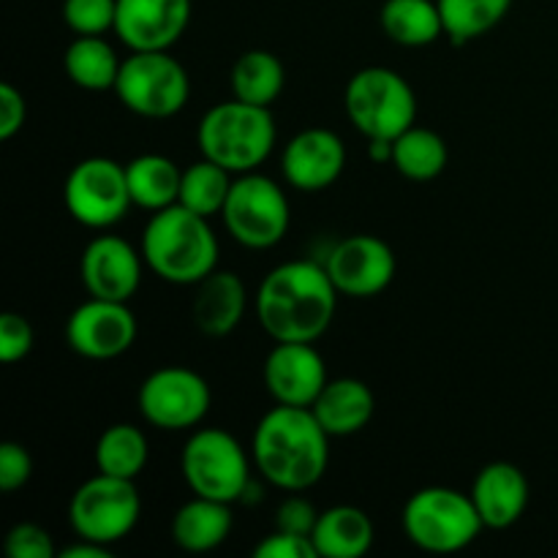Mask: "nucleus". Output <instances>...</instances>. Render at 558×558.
<instances>
[{
    "label": "nucleus",
    "mask_w": 558,
    "mask_h": 558,
    "mask_svg": "<svg viewBox=\"0 0 558 558\" xmlns=\"http://www.w3.org/2000/svg\"><path fill=\"white\" fill-rule=\"evenodd\" d=\"M27 120L25 96L11 82H0V140H14Z\"/></svg>",
    "instance_id": "4c0bfd02"
},
{
    "label": "nucleus",
    "mask_w": 558,
    "mask_h": 558,
    "mask_svg": "<svg viewBox=\"0 0 558 558\" xmlns=\"http://www.w3.org/2000/svg\"><path fill=\"white\" fill-rule=\"evenodd\" d=\"M374 523L360 507L338 505L319 512L314 539L316 554L327 558H360L374 545Z\"/></svg>",
    "instance_id": "5701e85b"
},
{
    "label": "nucleus",
    "mask_w": 558,
    "mask_h": 558,
    "mask_svg": "<svg viewBox=\"0 0 558 558\" xmlns=\"http://www.w3.org/2000/svg\"><path fill=\"white\" fill-rule=\"evenodd\" d=\"M248 308V292L232 270H213L210 276L196 283L194 298V325L205 336L223 338L234 332V327L243 322Z\"/></svg>",
    "instance_id": "aec40b11"
},
{
    "label": "nucleus",
    "mask_w": 558,
    "mask_h": 558,
    "mask_svg": "<svg viewBox=\"0 0 558 558\" xmlns=\"http://www.w3.org/2000/svg\"><path fill=\"white\" fill-rule=\"evenodd\" d=\"M150 447L147 436L131 423H114L98 436L96 469L120 480H136L147 466Z\"/></svg>",
    "instance_id": "c85d7f7f"
},
{
    "label": "nucleus",
    "mask_w": 558,
    "mask_h": 558,
    "mask_svg": "<svg viewBox=\"0 0 558 558\" xmlns=\"http://www.w3.org/2000/svg\"><path fill=\"white\" fill-rule=\"evenodd\" d=\"M221 218L232 240L245 248L262 251L287 238L292 210L276 180L259 172H245L234 178Z\"/></svg>",
    "instance_id": "1a4fd4ad"
},
{
    "label": "nucleus",
    "mask_w": 558,
    "mask_h": 558,
    "mask_svg": "<svg viewBox=\"0 0 558 558\" xmlns=\"http://www.w3.org/2000/svg\"><path fill=\"white\" fill-rule=\"evenodd\" d=\"M447 161H450V153H447L445 140L423 125H412L392 140V167L414 183L439 178L447 169Z\"/></svg>",
    "instance_id": "cd10ccee"
},
{
    "label": "nucleus",
    "mask_w": 558,
    "mask_h": 558,
    "mask_svg": "<svg viewBox=\"0 0 558 558\" xmlns=\"http://www.w3.org/2000/svg\"><path fill=\"white\" fill-rule=\"evenodd\" d=\"M60 558H112V550H109V545L76 537V543L69 545V548L60 554Z\"/></svg>",
    "instance_id": "58836bf2"
},
{
    "label": "nucleus",
    "mask_w": 558,
    "mask_h": 558,
    "mask_svg": "<svg viewBox=\"0 0 558 558\" xmlns=\"http://www.w3.org/2000/svg\"><path fill=\"white\" fill-rule=\"evenodd\" d=\"M33 325L22 314H0V363L14 365L31 354Z\"/></svg>",
    "instance_id": "72a5a7b5"
},
{
    "label": "nucleus",
    "mask_w": 558,
    "mask_h": 558,
    "mask_svg": "<svg viewBox=\"0 0 558 558\" xmlns=\"http://www.w3.org/2000/svg\"><path fill=\"white\" fill-rule=\"evenodd\" d=\"M256 316L272 341H319L332 325L338 289L325 265L311 259L272 267L256 289Z\"/></svg>",
    "instance_id": "f257e3e1"
},
{
    "label": "nucleus",
    "mask_w": 558,
    "mask_h": 558,
    "mask_svg": "<svg viewBox=\"0 0 558 558\" xmlns=\"http://www.w3.org/2000/svg\"><path fill=\"white\" fill-rule=\"evenodd\" d=\"M347 114L365 140H396L417 120V96L398 71L368 65L349 80Z\"/></svg>",
    "instance_id": "423d86ee"
},
{
    "label": "nucleus",
    "mask_w": 558,
    "mask_h": 558,
    "mask_svg": "<svg viewBox=\"0 0 558 558\" xmlns=\"http://www.w3.org/2000/svg\"><path fill=\"white\" fill-rule=\"evenodd\" d=\"M229 85H232V96L240 101L272 107L287 85V71L281 60L267 49H248L234 60Z\"/></svg>",
    "instance_id": "bb28decb"
},
{
    "label": "nucleus",
    "mask_w": 558,
    "mask_h": 558,
    "mask_svg": "<svg viewBox=\"0 0 558 558\" xmlns=\"http://www.w3.org/2000/svg\"><path fill=\"white\" fill-rule=\"evenodd\" d=\"M142 256L161 281L196 287L218 267V238L210 218L183 205L153 213L142 232Z\"/></svg>",
    "instance_id": "7ed1b4c3"
},
{
    "label": "nucleus",
    "mask_w": 558,
    "mask_h": 558,
    "mask_svg": "<svg viewBox=\"0 0 558 558\" xmlns=\"http://www.w3.org/2000/svg\"><path fill=\"white\" fill-rule=\"evenodd\" d=\"M401 526L409 543L425 554H458L480 537L485 523L474 507L472 494L430 485L407 501Z\"/></svg>",
    "instance_id": "39448f33"
},
{
    "label": "nucleus",
    "mask_w": 558,
    "mask_h": 558,
    "mask_svg": "<svg viewBox=\"0 0 558 558\" xmlns=\"http://www.w3.org/2000/svg\"><path fill=\"white\" fill-rule=\"evenodd\" d=\"M191 22V0H118L114 33L131 52L174 47Z\"/></svg>",
    "instance_id": "dca6fc26"
},
{
    "label": "nucleus",
    "mask_w": 558,
    "mask_h": 558,
    "mask_svg": "<svg viewBox=\"0 0 558 558\" xmlns=\"http://www.w3.org/2000/svg\"><path fill=\"white\" fill-rule=\"evenodd\" d=\"M114 93H118L120 104L140 118L167 120L189 104V71L178 58L169 54V49L131 52L120 63Z\"/></svg>",
    "instance_id": "6e6552de"
},
{
    "label": "nucleus",
    "mask_w": 558,
    "mask_h": 558,
    "mask_svg": "<svg viewBox=\"0 0 558 558\" xmlns=\"http://www.w3.org/2000/svg\"><path fill=\"white\" fill-rule=\"evenodd\" d=\"M196 142L202 156L221 163L232 174L256 172L276 147V120L270 107L232 98L202 114Z\"/></svg>",
    "instance_id": "20e7f679"
},
{
    "label": "nucleus",
    "mask_w": 558,
    "mask_h": 558,
    "mask_svg": "<svg viewBox=\"0 0 558 558\" xmlns=\"http://www.w3.org/2000/svg\"><path fill=\"white\" fill-rule=\"evenodd\" d=\"M118 0H63V22L76 36H104L114 31Z\"/></svg>",
    "instance_id": "2f4dec72"
},
{
    "label": "nucleus",
    "mask_w": 558,
    "mask_h": 558,
    "mask_svg": "<svg viewBox=\"0 0 558 558\" xmlns=\"http://www.w3.org/2000/svg\"><path fill=\"white\" fill-rule=\"evenodd\" d=\"M180 469L191 494L227 505L243 501L251 485L248 452L223 428L194 430L180 456Z\"/></svg>",
    "instance_id": "0eeeda50"
},
{
    "label": "nucleus",
    "mask_w": 558,
    "mask_h": 558,
    "mask_svg": "<svg viewBox=\"0 0 558 558\" xmlns=\"http://www.w3.org/2000/svg\"><path fill=\"white\" fill-rule=\"evenodd\" d=\"M452 44H469L494 31L510 11L512 0H436Z\"/></svg>",
    "instance_id": "7c9ffc66"
},
{
    "label": "nucleus",
    "mask_w": 558,
    "mask_h": 558,
    "mask_svg": "<svg viewBox=\"0 0 558 558\" xmlns=\"http://www.w3.org/2000/svg\"><path fill=\"white\" fill-rule=\"evenodd\" d=\"M338 294L349 298H376L396 278V254L390 245L374 234H352L332 245L325 262Z\"/></svg>",
    "instance_id": "4468645a"
},
{
    "label": "nucleus",
    "mask_w": 558,
    "mask_h": 558,
    "mask_svg": "<svg viewBox=\"0 0 558 558\" xmlns=\"http://www.w3.org/2000/svg\"><path fill=\"white\" fill-rule=\"evenodd\" d=\"M472 501L485 529H510L529 507V480L515 463L494 461L477 472L472 483Z\"/></svg>",
    "instance_id": "6ab92c4d"
},
{
    "label": "nucleus",
    "mask_w": 558,
    "mask_h": 558,
    "mask_svg": "<svg viewBox=\"0 0 558 558\" xmlns=\"http://www.w3.org/2000/svg\"><path fill=\"white\" fill-rule=\"evenodd\" d=\"M347 167V147L330 129H305L283 147L281 169L292 189L316 194L341 178Z\"/></svg>",
    "instance_id": "a211bd4d"
},
{
    "label": "nucleus",
    "mask_w": 558,
    "mask_h": 558,
    "mask_svg": "<svg viewBox=\"0 0 558 558\" xmlns=\"http://www.w3.org/2000/svg\"><path fill=\"white\" fill-rule=\"evenodd\" d=\"M232 523V505L194 496L174 512L172 539L178 548L189 550V554H207L227 543Z\"/></svg>",
    "instance_id": "4be33fe9"
},
{
    "label": "nucleus",
    "mask_w": 558,
    "mask_h": 558,
    "mask_svg": "<svg viewBox=\"0 0 558 558\" xmlns=\"http://www.w3.org/2000/svg\"><path fill=\"white\" fill-rule=\"evenodd\" d=\"M136 316L129 303L90 298L65 322V343L85 360H114L136 341Z\"/></svg>",
    "instance_id": "ddd939ff"
},
{
    "label": "nucleus",
    "mask_w": 558,
    "mask_h": 558,
    "mask_svg": "<svg viewBox=\"0 0 558 558\" xmlns=\"http://www.w3.org/2000/svg\"><path fill=\"white\" fill-rule=\"evenodd\" d=\"M254 556L256 558H319L314 539L305 537V534L283 532V529H276L272 534H267V537L254 548Z\"/></svg>",
    "instance_id": "c9c22d12"
},
{
    "label": "nucleus",
    "mask_w": 558,
    "mask_h": 558,
    "mask_svg": "<svg viewBox=\"0 0 558 558\" xmlns=\"http://www.w3.org/2000/svg\"><path fill=\"white\" fill-rule=\"evenodd\" d=\"M368 158L376 163H392V140H368Z\"/></svg>",
    "instance_id": "ea45409f"
},
{
    "label": "nucleus",
    "mask_w": 558,
    "mask_h": 558,
    "mask_svg": "<svg viewBox=\"0 0 558 558\" xmlns=\"http://www.w3.org/2000/svg\"><path fill=\"white\" fill-rule=\"evenodd\" d=\"M316 521H319V512L303 496H289V499L281 501V507L276 510V529H283V532L305 534L311 537L314 534Z\"/></svg>",
    "instance_id": "e433bc0d"
},
{
    "label": "nucleus",
    "mask_w": 558,
    "mask_h": 558,
    "mask_svg": "<svg viewBox=\"0 0 558 558\" xmlns=\"http://www.w3.org/2000/svg\"><path fill=\"white\" fill-rule=\"evenodd\" d=\"M65 210L90 229H109L123 221L134 205L125 183V163L93 156L76 163L63 183Z\"/></svg>",
    "instance_id": "9b49d317"
},
{
    "label": "nucleus",
    "mask_w": 558,
    "mask_h": 558,
    "mask_svg": "<svg viewBox=\"0 0 558 558\" xmlns=\"http://www.w3.org/2000/svg\"><path fill=\"white\" fill-rule=\"evenodd\" d=\"M145 256L118 234H98L85 245L80 276L90 298L129 303L142 283Z\"/></svg>",
    "instance_id": "2eb2a0df"
},
{
    "label": "nucleus",
    "mask_w": 558,
    "mask_h": 558,
    "mask_svg": "<svg viewBox=\"0 0 558 558\" xmlns=\"http://www.w3.org/2000/svg\"><path fill=\"white\" fill-rule=\"evenodd\" d=\"M33 477V458L25 445L20 441H3L0 445V490L14 494L25 488L27 480Z\"/></svg>",
    "instance_id": "f704fd0d"
},
{
    "label": "nucleus",
    "mask_w": 558,
    "mask_h": 558,
    "mask_svg": "<svg viewBox=\"0 0 558 558\" xmlns=\"http://www.w3.org/2000/svg\"><path fill=\"white\" fill-rule=\"evenodd\" d=\"M142 515V499L134 480L98 472L74 490L69 501L71 529L80 539L114 545L129 537Z\"/></svg>",
    "instance_id": "9d476101"
},
{
    "label": "nucleus",
    "mask_w": 558,
    "mask_h": 558,
    "mask_svg": "<svg viewBox=\"0 0 558 558\" xmlns=\"http://www.w3.org/2000/svg\"><path fill=\"white\" fill-rule=\"evenodd\" d=\"M118 52L101 36H76L63 54V69L69 80L82 90H114L120 74Z\"/></svg>",
    "instance_id": "a878e982"
},
{
    "label": "nucleus",
    "mask_w": 558,
    "mask_h": 558,
    "mask_svg": "<svg viewBox=\"0 0 558 558\" xmlns=\"http://www.w3.org/2000/svg\"><path fill=\"white\" fill-rule=\"evenodd\" d=\"M265 387L272 401L283 407L311 409L327 385V368L314 343L276 341L265 360Z\"/></svg>",
    "instance_id": "f3484780"
},
{
    "label": "nucleus",
    "mask_w": 558,
    "mask_h": 558,
    "mask_svg": "<svg viewBox=\"0 0 558 558\" xmlns=\"http://www.w3.org/2000/svg\"><path fill=\"white\" fill-rule=\"evenodd\" d=\"M311 412L319 420L322 428L330 434V439H336V436L343 439V436L360 434L374 420L376 398L365 381L343 376V379H330L322 387Z\"/></svg>",
    "instance_id": "412c9836"
},
{
    "label": "nucleus",
    "mask_w": 558,
    "mask_h": 558,
    "mask_svg": "<svg viewBox=\"0 0 558 558\" xmlns=\"http://www.w3.org/2000/svg\"><path fill=\"white\" fill-rule=\"evenodd\" d=\"M210 385L205 376L183 365L153 371L136 396L145 423L158 430L196 428L210 412Z\"/></svg>",
    "instance_id": "f8f14e48"
},
{
    "label": "nucleus",
    "mask_w": 558,
    "mask_h": 558,
    "mask_svg": "<svg viewBox=\"0 0 558 558\" xmlns=\"http://www.w3.org/2000/svg\"><path fill=\"white\" fill-rule=\"evenodd\" d=\"M9 558H54L52 534L47 529L36 526V523H16L9 534H5L3 543Z\"/></svg>",
    "instance_id": "473e14b6"
},
{
    "label": "nucleus",
    "mask_w": 558,
    "mask_h": 558,
    "mask_svg": "<svg viewBox=\"0 0 558 558\" xmlns=\"http://www.w3.org/2000/svg\"><path fill=\"white\" fill-rule=\"evenodd\" d=\"M183 169L161 153H145L125 163V183L131 202L147 213L178 205Z\"/></svg>",
    "instance_id": "b1692460"
},
{
    "label": "nucleus",
    "mask_w": 558,
    "mask_h": 558,
    "mask_svg": "<svg viewBox=\"0 0 558 558\" xmlns=\"http://www.w3.org/2000/svg\"><path fill=\"white\" fill-rule=\"evenodd\" d=\"M232 183L234 180L229 169H223L221 163L202 156V161L189 163V167L183 169L178 205L189 207L196 216H221L229 191H232Z\"/></svg>",
    "instance_id": "c756f323"
},
{
    "label": "nucleus",
    "mask_w": 558,
    "mask_h": 558,
    "mask_svg": "<svg viewBox=\"0 0 558 558\" xmlns=\"http://www.w3.org/2000/svg\"><path fill=\"white\" fill-rule=\"evenodd\" d=\"M251 458L267 483L300 494L325 477L330 463V434L311 409L278 403L256 423Z\"/></svg>",
    "instance_id": "f03ea898"
},
{
    "label": "nucleus",
    "mask_w": 558,
    "mask_h": 558,
    "mask_svg": "<svg viewBox=\"0 0 558 558\" xmlns=\"http://www.w3.org/2000/svg\"><path fill=\"white\" fill-rule=\"evenodd\" d=\"M381 31L401 47H428L445 36L436 0H387L381 5Z\"/></svg>",
    "instance_id": "393cba45"
}]
</instances>
